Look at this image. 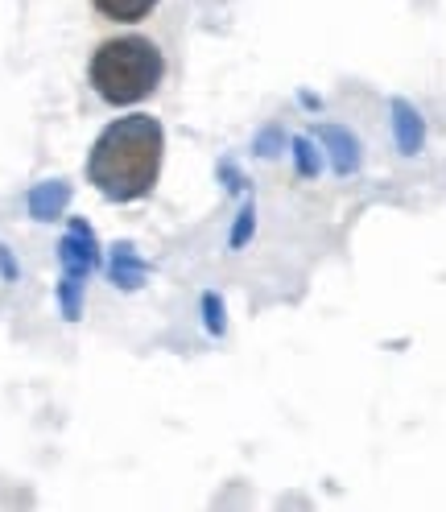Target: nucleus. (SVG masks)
Returning a JSON list of instances; mask_svg holds the SVG:
<instances>
[{
	"label": "nucleus",
	"mask_w": 446,
	"mask_h": 512,
	"mask_svg": "<svg viewBox=\"0 0 446 512\" xmlns=\"http://www.w3.org/2000/svg\"><path fill=\"white\" fill-rule=\"evenodd\" d=\"M91 182L108 199H141L162 174V128L153 116H124L104 128L87 157Z\"/></svg>",
	"instance_id": "obj_1"
},
{
	"label": "nucleus",
	"mask_w": 446,
	"mask_h": 512,
	"mask_svg": "<svg viewBox=\"0 0 446 512\" xmlns=\"http://www.w3.org/2000/svg\"><path fill=\"white\" fill-rule=\"evenodd\" d=\"M162 50L145 38H116L104 42L91 58V87L108 104H137L162 83Z\"/></svg>",
	"instance_id": "obj_2"
},
{
	"label": "nucleus",
	"mask_w": 446,
	"mask_h": 512,
	"mask_svg": "<svg viewBox=\"0 0 446 512\" xmlns=\"http://www.w3.org/2000/svg\"><path fill=\"white\" fill-rule=\"evenodd\" d=\"M58 261H62V269H67V277H87L95 265H100V252H95V236H91V228L83 219H71V232L62 236V244H58Z\"/></svg>",
	"instance_id": "obj_3"
},
{
	"label": "nucleus",
	"mask_w": 446,
	"mask_h": 512,
	"mask_svg": "<svg viewBox=\"0 0 446 512\" xmlns=\"http://www.w3.org/2000/svg\"><path fill=\"white\" fill-rule=\"evenodd\" d=\"M318 141L327 145L335 174H356V170H360V141L347 133V128H339V124H323V128H318Z\"/></svg>",
	"instance_id": "obj_4"
},
{
	"label": "nucleus",
	"mask_w": 446,
	"mask_h": 512,
	"mask_svg": "<svg viewBox=\"0 0 446 512\" xmlns=\"http://www.w3.org/2000/svg\"><path fill=\"white\" fill-rule=\"evenodd\" d=\"M393 141H397V149L405 157H413V153L422 149V141H426L422 116L413 112V104H405V100H393Z\"/></svg>",
	"instance_id": "obj_5"
},
{
	"label": "nucleus",
	"mask_w": 446,
	"mask_h": 512,
	"mask_svg": "<svg viewBox=\"0 0 446 512\" xmlns=\"http://www.w3.org/2000/svg\"><path fill=\"white\" fill-rule=\"evenodd\" d=\"M71 203V186L67 182H42L29 190V215L34 219H58V211Z\"/></svg>",
	"instance_id": "obj_6"
},
{
	"label": "nucleus",
	"mask_w": 446,
	"mask_h": 512,
	"mask_svg": "<svg viewBox=\"0 0 446 512\" xmlns=\"http://www.w3.org/2000/svg\"><path fill=\"white\" fill-rule=\"evenodd\" d=\"M112 281L124 285V290H137L141 285V261L129 244H116L112 248Z\"/></svg>",
	"instance_id": "obj_7"
},
{
	"label": "nucleus",
	"mask_w": 446,
	"mask_h": 512,
	"mask_svg": "<svg viewBox=\"0 0 446 512\" xmlns=\"http://www.w3.org/2000/svg\"><path fill=\"white\" fill-rule=\"evenodd\" d=\"M153 5L157 0H95V9H100L104 17H112V21H141Z\"/></svg>",
	"instance_id": "obj_8"
},
{
	"label": "nucleus",
	"mask_w": 446,
	"mask_h": 512,
	"mask_svg": "<svg viewBox=\"0 0 446 512\" xmlns=\"http://www.w3.org/2000/svg\"><path fill=\"white\" fill-rule=\"evenodd\" d=\"M79 277H62V285H58V302H62V314L67 318H79Z\"/></svg>",
	"instance_id": "obj_9"
},
{
	"label": "nucleus",
	"mask_w": 446,
	"mask_h": 512,
	"mask_svg": "<svg viewBox=\"0 0 446 512\" xmlns=\"http://www.w3.org/2000/svg\"><path fill=\"white\" fill-rule=\"evenodd\" d=\"M294 157H298V170H302L306 178H314V174H318V153H314V145H310V141H294Z\"/></svg>",
	"instance_id": "obj_10"
},
{
	"label": "nucleus",
	"mask_w": 446,
	"mask_h": 512,
	"mask_svg": "<svg viewBox=\"0 0 446 512\" xmlns=\"http://www.w3.org/2000/svg\"><path fill=\"white\" fill-rule=\"evenodd\" d=\"M248 232H252V207H244V211H240V223H236V232H232V244L240 248V244L248 240Z\"/></svg>",
	"instance_id": "obj_11"
},
{
	"label": "nucleus",
	"mask_w": 446,
	"mask_h": 512,
	"mask_svg": "<svg viewBox=\"0 0 446 512\" xmlns=\"http://www.w3.org/2000/svg\"><path fill=\"white\" fill-rule=\"evenodd\" d=\"M207 323H211V331H223V318H219V298H207Z\"/></svg>",
	"instance_id": "obj_12"
},
{
	"label": "nucleus",
	"mask_w": 446,
	"mask_h": 512,
	"mask_svg": "<svg viewBox=\"0 0 446 512\" xmlns=\"http://www.w3.org/2000/svg\"><path fill=\"white\" fill-rule=\"evenodd\" d=\"M0 269H5V277H17V269L9 261V248H0Z\"/></svg>",
	"instance_id": "obj_13"
}]
</instances>
